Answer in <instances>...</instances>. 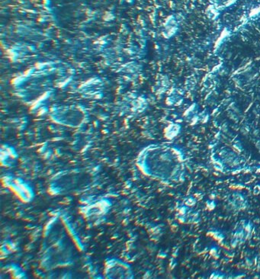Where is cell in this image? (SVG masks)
Instances as JSON below:
<instances>
[{"label":"cell","mask_w":260,"mask_h":279,"mask_svg":"<svg viewBox=\"0 0 260 279\" xmlns=\"http://www.w3.org/2000/svg\"><path fill=\"white\" fill-rule=\"evenodd\" d=\"M97 175L92 169L72 168L58 172L49 182V192L53 195L76 194L88 190L96 182Z\"/></svg>","instance_id":"1"},{"label":"cell","mask_w":260,"mask_h":279,"mask_svg":"<svg viewBox=\"0 0 260 279\" xmlns=\"http://www.w3.org/2000/svg\"><path fill=\"white\" fill-rule=\"evenodd\" d=\"M141 172L153 179L172 177L175 160L173 155L162 147H148L140 153L136 161Z\"/></svg>","instance_id":"2"},{"label":"cell","mask_w":260,"mask_h":279,"mask_svg":"<svg viewBox=\"0 0 260 279\" xmlns=\"http://www.w3.org/2000/svg\"><path fill=\"white\" fill-rule=\"evenodd\" d=\"M59 226L58 232H53V229L51 228V232L48 230L46 233L48 240L44 243L41 259V263L46 269H53L58 266L68 265L72 259L73 246L67 240V236L63 231V228Z\"/></svg>","instance_id":"3"},{"label":"cell","mask_w":260,"mask_h":279,"mask_svg":"<svg viewBox=\"0 0 260 279\" xmlns=\"http://www.w3.org/2000/svg\"><path fill=\"white\" fill-rule=\"evenodd\" d=\"M104 278H105L132 279L134 274L129 264L121 259L108 258L104 264Z\"/></svg>","instance_id":"4"},{"label":"cell","mask_w":260,"mask_h":279,"mask_svg":"<svg viewBox=\"0 0 260 279\" xmlns=\"http://www.w3.org/2000/svg\"><path fill=\"white\" fill-rule=\"evenodd\" d=\"M8 187L12 188V190L16 191L21 197L24 198V201H30L33 197L32 190L30 186H27L24 182H22L21 179L12 178L10 180L7 181Z\"/></svg>","instance_id":"5"}]
</instances>
